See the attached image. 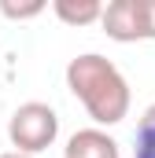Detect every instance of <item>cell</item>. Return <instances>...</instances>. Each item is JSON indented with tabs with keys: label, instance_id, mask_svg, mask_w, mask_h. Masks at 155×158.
I'll list each match as a JSON object with an SVG mask.
<instances>
[{
	"label": "cell",
	"instance_id": "1",
	"mask_svg": "<svg viewBox=\"0 0 155 158\" xmlns=\"http://www.w3.org/2000/svg\"><path fill=\"white\" fill-rule=\"evenodd\" d=\"M67 88L81 99L85 114L96 125H118L129 114V103H133L122 70L96 52H85V55L67 63Z\"/></svg>",
	"mask_w": 155,
	"mask_h": 158
},
{
	"label": "cell",
	"instance_id": "2",
	"mask_svg": "<svg viewBox=\"0 0 155 158\" xmlns=\"http://www.w3.org/2000/svg\"><path fill=\"white\" fill-rule=\"evenodd\" d=\"M55 136H59V114L41 99H30V103L15 107L11 118H7V140L19 155L37 158L44 147L55 143Z\"/></svg>",
	"mask_w": 155,
	"mask_h": 158
},
{
	"label": "cell",
	"instance_id": "3",
	"mask_svg": "<svg viewBox=\"0 0 155 158\" xmlns=\"http://www.w3.org/2000/svg\"><path fill=\"white\" fill-rule=\"evenodd\" d=\"M104 33L118 44H133V40H144V26H140V4L137 0H111L104 7V19H100Z\"/></svg>",
	"mask_w": 155,
	"mask_h": 158
},
{
	"label": "cell",
	"instance_id": "4",
	"mask_svg": "<svg viewBox=\"0 0 155 158\" xmlns=\"http://www.w3.org/2000/svg\"><path fill=\"white\" fill-rule=\"evenodd\" d=\"M63 158H122V155H118L115 136H107L104 129H78L63 147Z\"/></svg>",
	"mask_w": 155,
	"mask_h": 158
},
{
	"label": "cell",
	"instance_id": "5",
	"mask_svg": "<svg viewBox=\"0 0 155 158\" xmlns=\"http://www.w3.org/2000/svg\"><path fill=\"white\" fill-rule=\"evenodd\" d=\"M52 11L67 26H89V22H100L104 19V4L100 0H55Z\"/></svg>",
	"mask_w": 155,
	"mask_h": 158
},
{
	"label": "cell",
	"instance_id": "6",
	"mask_svg": "<svg viewBox=\"0 0 155 158\" xmlns=\"http://www.w3.org/2000/svg\"><path fill=\"white\" fill-rule=\"evenodd\" d=\"M133 158H155V103L140 114V125H137V136H133Z\"/></svg>",
	"mask_w": 155,
	"mask_h": 158
},
{
	"label": "cell",
	"instance_id": "7",
	"mask_svg": "<svg viewBox=\"0 0 155 158\" xmlns=\"http://www.w3.org/2000/svg\"><path fill=\"white\" fill-rule=\"evenodd\" d=\"M44 7H48L44 0H30V4H11V0H4V4H0V15L11 19V22H22V19H37Z\"/></svg>",
	"mask_w": 155,
	"mask_h": 158
},
{
	"label": "cell",
	"instance_id": "8",
	"mask_svg": "<svg viewBox=\"0 0 155 158\" xmlns=\"http://www.w3.org/2000/svg\"><path fill=\"white\" fill-rule=\"evenodd\" d=\"M140 4V26H144V40H155V0H137Z\"/></svg>",
	"mask_w": 155,
	"mask_h": 158
},
{
	"label": "cell",
	"instance_id": "9",
	"mask_svg": "<svg viewBox=\"0 0 155 158\" xmlns=\"http://www.w3.org/2000/svg\"><path fill=\"white\" fill-rule=\"evenodd\" d=\"M0 158H33V155H19V151H4Z\"/></svg>",
	"mask_w": 155,
	"mask_h": 158
}]
</instances>
